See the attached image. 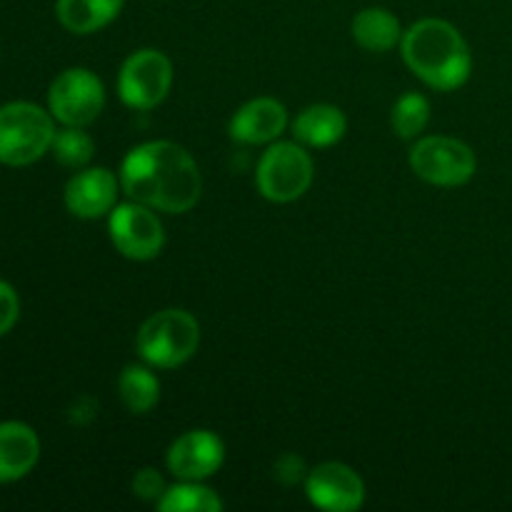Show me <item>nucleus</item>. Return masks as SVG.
I'll list each match as a JSON object with an SVG mask.
<instances>
[{"label": "nucleus", "mask_w": 512, "mask_h": 512, "mask_svg": "<svg viewBox=\"0 0 512 512\" xmlns=\"http://www.w3.org/2000/svg\"><path fill=\"white\" fill-rule=\"evenodd\" d=\"M120 188L130 200L160 210L188 213L200 200L203 178L193 155L170 140L140 143L120 165Z\"/></svg>", "instance_id": "1"}, {"label": "nucleus", "mask_w": 512, "mask_h": 512, "mask_svg": "<svg viewBox=\"0 0 512 512\" xmlns=\"http://www.w3.org/2000/svg\"><path fill=\"white\" fill-rule=\"evenodd\" d=\"M403 58L408 68L433 90H458L473 73V55L453 23L425 18L403 33Z\"/></svg>", "instance_id": "2"}, {"label": "nucleus", "mask_w": 512, "mask_h": 512, "mask_svg": "<svg viewBox=\"0 0 512 512\" xmlns=\"http://www.w3.org/2000/svg\"><path fill=\"white\" fill-rule=\"evenodd\" d=\"M55 138L50 110L28 100L0 105V165L25 168L43 158Z\"/></svg>", "instance_id": "3"}, {"label": "nucleus", "mask_w": 512, "mask_h": 512, "mask_svg": "<svg viewBox=\"0 0 512 512\" xmlns=\"http://www.w3.org/2000/svg\"><path fill=\"white\" fill-rule=\"evenodd\" d=\"M200 345V325L188 310L168 308L150 315L138 333V353L153 368H178L188 363Z\"/></svg>", "instance_id": "4"}, {"label": "nucleus", "mask_w": 512, "mask_h": 512, "mask_svg": "<svg viewBox=\"0 0 512 512\" xmlns=\"http://www.w3.org/2000/svg\"><path fill=\"white\" fill-rule=\"evenodd\" d=\"M313 175L315 165L305 145L273 143L260 158L255 183L270 203H293L308 193Z\"/></svg>", "instance_id": "5"}, {"label": "nucleus", "mask_w": 512, "mask_h": 512, "mask_svg": "<svg viewBox=\"0 0 512 512\" xmlns=\"http://www.w3.org/2000/svg\"><path fill=\"white\" fill-rule=\"evenodd\" d=\"M410 168L420 180L440 188H458L475 175L478 160L468 143L450 135H428L410 148Z\"/></svg>", "instance_id": "6"}, {"label": "nucleus", "mask_w": 512, "mask_h": 512, "mask_svg": "<svg viewBox=\"0 0 512 512\" xmlns=\"http://www.w3.org/2000/svg\"><path fill=\"white\" fill-rule=\"evenodd\" d=\"M105 108V88L88 68H68L50 83L48 110L60 125L85 128Z\"/></svg>", "instance_id": "7"}, {"label": "nucleus", "mask_w": 512, "mask_h": 512, "mask_svg": "<svg viewBox=\"0 0 512 512\" xmlns=\"http://www.w3.org/2000/svg\"><path fill=\"white\" fill-rule=\"evenodd\" d=\"M173 85V65L155 48L135 50L118 75V95L128 108L150 110L165 100Z\"/></svg>", "instance_id": "8"}, {"label": "nucleus", "mask_w": 512, "mask_h": 512, "mask_svg": "<svg viewBox=\"0 0 512 512\" xmlns=\"http://www.w3.org/2000/svg\"><path fill=\"white\" fill-rule=\"evenodd\" d=\"M108 233L115 250L128 260H153L158 258L165 245V230L153 208L130 200L110 210Z\"/></svg>", "instance_id": "9"}, {"label": "nucleus", "mask_w": 512, "mask_h": 512, "mask_svg": "<svg viewBox=\"0 0 512 512\" xmlns=\"http://www.w3.org/2000/svg\"><path fill=\"white\" fill-rule=\"evenodd\" d=\"M305 493L315 508L328 512H353L365 503L363 478L343 463H323L310 470Z\"/></svg>", "instance_id": "10"}, {"label": "nucleus", "mask_w": 512, "mask_h": 512, "mask_svg": "<svg viewBox=\"0 0 512 512\" xmlns=\"http://www.w3.org/2000/svg\"><path fill=\"white\" fill-rule=\"evenodd\" d=\"M225 460V445L210 430H190L173 440L165 463L168 470L180 480H205L220 470Z\"/></svg>", "instance_id": "11"}, {"label": "nucleus", "mask_w": 512, "mask_h": 512, "mask_svg": "<svg viewBox=\"0 0 512 512\" xmlns=\"http://www.w3.org/2000/svg\"><path fill=\"white\" fill-rule=\"evenodd\" d=\"M63 200L75 218H103L118 203V178L108 168H83L68 180Z\"/></svg>", "instance_id": "12"}, {"label": "nucleus", "mask_w": 512, "mask_h": 512, "mask_svg": "<svg viewBox=\"0 0 512 512\" xmlns=\"http://www.w3.org/2000/svg\"><path fill=\"white\" fill-rule=\"evenodd\" d=\"M288 128V110L275 98H253L230 118V138L243 145L273 143Z\"/></svg>", "instance_id": "13"}, {"label": "nucleus", "mask_w": 512, "mask_h": 512, "mask_svg": "<svg viewBox=\"0 0 512 512\" xmlns=\"http://www.w3.org/2000/svg\"><path fill=\"white\" fill-rule=\"evenodd\" d=\"M40 460V440L30 425L20 420L0 423V485L18 483L33 473Z\"/></svg>", "instance_id": "14"}, {"label": "nucleus", "mask_w": 512, "mask_h": 512, "mask_svg": "<svg viewBox=\"0 0 512 512\" xmlns=\"http://www.w3.org/2000/svg\"><path fill=\"white\" fill-rule=\"evenodd\" d=\"M345 130H348V120L343 110L328 103L308 105L293 120L295 140L305 148H330L343 138Z\"/></svg>", "instance_id": "15"}, {"label": "nucleus", "mask_w": 512, "mask_h": 512, "mask_svg": "<svg viewBox=\"0 0 512 512\" xmlns=\"http://www.w3.org/2000/svg\"><path fill=\"white\" fill-rule=\"evenodd\" d=\"M123 10V0H58L55 15L60 25L75 35L98 33Z\"/></svg>", "instance_id": "16"}, {"label": "nucleus", "mask_w": 512, "mask_h": 512, "mask_svg": "<svg viewBox=\"0 0 512 512\" xmlns=\"http://www.w3.org/2000/svg\"><path fill=\"white\" fill-rule=\"evenodd\" d=\"M353 38L370 53H388L403 40V25L388 8H365L353 18Z\"/></svg>", "instance_id": "17"}, {"label": "nucleus", "mask_w": 512, "mask_h": 512, "mask_svg": "<svg viewBox=\"0 0 512 512\" xmlns=\"http://www.w3.org/2000/svg\"><path fill=\"white\" fill-rule=\"evenodd\" d=\"M118 393L125 408L133 415H145L158 405L160 380L143 365H128L118 378Z\"/></svg>", "instance_id": "18"}, {"label": "nucleus", "mask_w": 512, "mask_h": 512, "mask_svg": "<svg viewBox=\"0 0 512 512\" xmlns=\"http://www.w3.org/2000/svg\"><path fill=\"white\" fill-rule=\"evenodd\" d=\"M160 512H220L223 500L218 493L205 488L203 480H183L180 485H173L158 500Z\"/></svg>", "instance_id": "19"}, {"label": "nucleus", "mask_w": 512, "mask_h": 512, "mask_svg": "<svg viewBox=\"0 0 512 512\" xmlns=\"http://www.w3.org/2000/svg\"><path fill=\"white\" fill-rule=\"evenodd\" d=\"M50 153L65 168L83 170L85 165L93 160L95 155V143L83 128H73V125H63V130H55L53 145H50Z\"/></svg>", "instance_id": "20"}, {"label": "nucleus", "mask_w": 512, "mask_h": 512, "mask_svg": "<svg viewBox=\"0 0 512 512\" xmlns=\"http://www.w3.org/2000/svg\"><path fill=\"white\" fill-rule=\"evenodd\" d=\"M430 120V103L425 95L420 93H405L400 95L398 103L393 105V113H390V123H393L395 135L405 140L418 138L425 130Z\"/></svg>", "instance_id": "21"}, {"label": "nucleus", "mask_w": 512, "mask_h": 512, "mask_svg": "<svg viewBox=\"0 0 512 512\" xmlns=\"http://www.w3.org/2000/svg\"><path fill=\"white\" fill-rule=\"evenodd\" d=\"M20 318V298L15 288L5 280H0V338L15 328Z\"/></svg>", "instance_id": "22"}, {"label": "nucleus", "mask_w": 512, "mask_h": 512, "mask_svg": "<svg viewBox=\"0 0 512 512\" xmlns=\"http://www.w3.org/2000/svg\"><path fill=\"white\" fill-rule=\"evenodd\" d=\"M133 493L138 495L140 500H155L158 503L165 493L163 475L153 468H143L133 475Z\"/></svg>", "instance_id": "23"}, {"label": "nucleus", "mask_w": 512, "mask_h": 512, "mask_svg": "<svg viewBox=\"0 0 512 512\" xmlns=\"http://www.w3.org/2000/svg\"><path fill=\"white\" fill-rule=\"evenodd\" d=\"M305 473H308V470H305V463L298 455H283V458L278 460V465H275V475H278V480H283L285 485L300 483L303 478H308Z\"/></svg>", "instance_id": "24"}]
</instances>
